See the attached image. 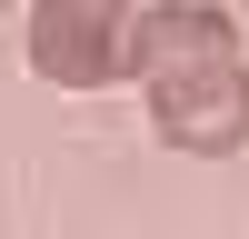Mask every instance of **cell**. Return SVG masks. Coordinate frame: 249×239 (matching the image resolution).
<instances>
[{
	"label": "cell",
	"instance_id": "cell-2",
	"mask_svg": "<svg viewBox=\"0 0 249 239\" xmlns=\"http://www.w3.org/2000/svg\"><path fill=\"white\" fill-rule=\"evenodd\" d=\"M30 70L50 90L130 80V0H30Z\"/></svg>",
	"mask_w": 249,
	"mask_h": 239
},
{
	"label": "cell",
	"instance_id": "cell-3",
	"mask_svg": "<svg viewBox=\"0 0 249 239\" xmlns=\"http://www.w3.org/2000/svg\"><path fill=\"white\" fill-rule=\"evenodd\" d=\"M210 50H239V20L219 0H150V10H130V80L170 70V60H210Z\"/></svg>",
	"mask_w": 249,
	"mask_h": 239
},
{
	"label": "cell",
	"instance_id": "cell-1",
	"mask_svg": "<svg viewBox=\"0 0 249 239\" xmlns=\"http://www.w3.org/2000/svg\"><path fill=\"white\" fill-rule=\"evenodd\" d=\"M140 100H150V139L179 150V159H230L249 139V70H239V50L170 60V70L140 80Z\"/></svg>",
	"mask_w": 249,
	"mask_h": 239
}]
</instances>
